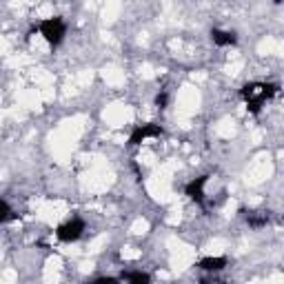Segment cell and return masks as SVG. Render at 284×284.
<instances>
[{
  "instance_id": "5",
  "label": "cell",
  "mask_w": 284,
  "mask_h": 284,
  "mask_svg": "<svg viewBox=\"0 0 284 284\" xmlns=\"http://www.w3.org/2000/svg\"><path fill=\"white\" fill-rule=\"evenodd\" d=\"M134 109L131 107H127V104H109L107 109H104V113H102V118H104V122H107L109 127H125V125H129L131 120H134Z\"/></svg>"
},
{
  "instance_id": "18",
  "label": "cell",
  "mask_w": 284,
  "mask_h": 284,
  "mask_svg": "<svg viewBox=\"0 0 284 284\" xmlns=\"http://www.w3.org/2000/svg\"><path fill=\"white\" fill-rule=\"evenodd\" d=\"M146 231H149V222H146L144 218H138L131 224V233H134V236H144Z\"/></svg>"
},
{
  "instance_id": "21",
  "label": "cell",
  "mask_w": 284,
  "mask_h": 284,
  "mask_svg": "<svg viewBox=\"0 0 284 284\" xmlns=\"http://www.w3.org/2000/svg\"><path fill=\"white\" fill-rule=\"evenodd\" d=\"M242 67H244V60L236 58L233 62H229V65H227V73H229V76H237V73L242 71Z\"/></svg>"
},
{
  "instance_id": "9",
  "label": "cell",
  "mask_w": 284,
  "mask_h": 284,
  "mask_svg": "<svg viewBox=\"0 0 284 284\" xmlns=\"http://www.w3.org/2000/svg\"><path fill=\"white\" fill-rule=\"evenodd\" d=\"M102 80L107 82L109 87H122L125 85V71L116 65H107L102 69Z\"/></svg>"
},
{
  "instance_id": "27",
  "label": "cell",
  "mask_w": 284,
  "mask_h": 284,
  "mask_svg": "<svg viewBox=\"0 0 284 284\" xmlns=\"http://www.w3.org/2000/svg\"><path fill=\"white\" fill-rule=\"evenodd\" d=\"M80 271L82 273H91V271H94V262H82L80 264Z\"/></svg>"
},
{
  "instance_id": "17",
  "label": "cell",
  "mask_w": 284,
  "mask_h": 284,
  "mask_svg": "<svg viewBox=\"0 0 284 284\" xmlns=\"http://www.w3.org/2000/svg\"><path fill=\"white\" fill-rule=\"evenodd\" d=\"M36 16L43 18V20H47V18H53V4L51 2H43L36 7Z\"/></svg>"
},
{
  "instance_id": "23",
  "label": "cell",
  "mask_w": 284,
  "mask_h": 284,
  "mask_svg": "<svg viewBox=\"0 0 284 284\" xmlns=\"http://www.w3.org/2000/svg\"><path fill=\"white\" fill-rule=\"evenodd\" d=\"M140 162L142 164H153L155 162V155L151 153V151H142V153H140Z\"/></svg>"
},
{
  "instance_id": "15",
  "label": "cell",
  "mask_w": 284,
  "mask_h": 284,
  "mask_svg": "<svg viewBox=\"0 0 284 284\" xmlns=\"http://www.w3.org/2000/svg\"><path fill=\"white\" fill-rule=\"evenodd\" d=\"M31 80L40 87H49V85H53V73H49L45 69H34L31 71Z\"/></svg>"
},
{
  "instance_id": "13",
  "label": "cell",
  "mask_w": 284,
  "mask_h": 284,
  "mask_svg": "<svg viewBox=\"0 0 284 284\" xmlns=\"http://www.w3.org/2000/svg\"><path fill=\"white\" fill-rule=\"evenodd\" d=\"M215 134L220 136V138H233L236 136V122L231 120V118H224V120H220L218 125H215Z\"/></svg>"
},
{
  "instance_id": "26",
  "label": "cell",
  "mask_w": 284,
  "mask_h": 284,
  "mask_svg": "<svg viewBox=\"0 0 284 284\" xmlns=\"http://www.w3.org/2000/svg\"><path fill=\"white\" fill-rule=\"evenodd\" d=\"M2 280L4 282H13V280H16V271H11V269H9V271H4Z\"/></svg>"
},
{
  "instance_id": "7",
  "label": "cell",
  "mask_w": 284,
  "mask_h": 284,
  "mask_svg": "<svg viewBox=\"0 0 284 284\" xmlns=\"http://www.w3.org/2000/svg\"><path fill=\"white\" fill-rule=\"evenodd\" d=\"M67 215V204L65 202H45L38 209V218L47 224H56L60 218Z\"/></svg>"
},
{
  "instance_id": "14",
  "label": "cell",
  "mask_w": 284,
  "mask_h": 284,
  "mask_svg": "<svg viewBox=\"0 0 284 284\" xmlns=\"http://www.w3.org/2000/svg\"><path fill=\"white\" fill-rule=\"evenodd\" d=\"M227 249H229L227 240H222V237H215V240H211V242L207 244L204 253H207V255H215V258H218V255H222Z\"/></svg>"
},
{
  "instance_id": "11",
  "label": "cell",
  "mask_w": 284,
  "mask_h": 284,
  "mask_svg": "<svg viewBox=\"0 0 284 284\" xmlns=\"http://www.w3.org/2000/svg\"><path fill=\"white\" fill-rule=\"evenodd\" d=\"M60 269H62V258L60 255H51L47 260V267H45V280L47 282H56L60 278Z\"/></svg>"
},
{
  "instance_id": "20",
  "label": "cell",
  "mask_w": 284,
  "mask_h": 284,
  "mask_svg": "<svg viewBox=\"0 0 284 284\" xmlns=\"http://www.w3.org/2000/svg\"><path fill=\"white\" fill-rule=\"evenodd\" d=\"M91 80H94V71H80V73L76 76V85H78V87L91 85Z\"/></svg>"
},
{
  "instance_id": "8",
  "label": "cell",
  "mask_w": 284,
  "mask_h": 284,
  "mask_svg": "<svg viewBox=\"0 0 284 284\" xmlns=\"http://www.w3.org/2000/svg\"><path fill=\"white\" fill-rule=\"evenodd\" d=\"M18 104L22 109H29V111H38V109H43L45 100H43L40 89H22L18 94Z\"/></svg>"
},
{
  "instance_id": "3",
  "label": "cell",
  "mask_w": 284,
  "mask_h": 284,
  "mask_svg": "<svg viewBox=\"0 0 284 284\" xmlns=\"http://www.w3.org/2000/svg\"><path fill=\"white\" fill-rule=\"evenodd\" d=\"M200 89L198 87H193V85H185L180 91H178V102H176V107H178V116H182V118H189V116H193L195 111H198V107H200Z\"/></svg>"
},
{
  "instance_id": "29",
  "label": "cell",
  "mask_w": 284,
  "mask_h": 284,
  "mask_svg": "<svg viewBox=\"0 0 284 284\" xmlns=\"http://www.w3.org/2000/svg\"><path fill=\"white\" fill-rule=\"evenodd\" d=\"M0 258H2V251H0Z\"/></svg>"
},
{
  "instance_id": "2",
  "label": "cell",
  "mask_w": 284,
  "mask_h": 284,
  "mask_svg": "<svg viewBox=\"0 0 284 284\" xmlns=\"http://www.w3.org/2000/svg\"><path fill=\"white\" fill-rule=\"evenodd\" d=\"M271 173H273L271 155L262 153V155H258V158L249 164V169H246V173H244V182H246V185H251V187H255V185H260V182L269 180Z\"/></svg>"
},
{
  "instance_id": "19",
  "label": "cell",
  "mask_w": 284,
  "mask_h": 284,
  "mask_svg": "<svg viewBox=\"0 0 284 284\" xmlns=\"http://www.w3.org/2000/svg\"><path fill=\"white\" fill-rule=\"evenodd\" d=\"M31 47H34V51H38V53H47L49 51V43L43 38V36L31 38Z\"/></svg>"
},
{
  "instance_id": "24",
  "label": "cell",
  "mask_w": 284,
  "mask_h": 284,
  "mask_svg": "<svg viewBox=\"0 0 284 284\" xmlns=\"http://www.w3.org/2000/svg\"><path fill=\"white\" fill-rule=\"evenodd\" d=\"M140 76H142V78H153V76H155L153 67H151V65H142V69H140Z\"/></svg>"
},
{
  "instance_id": "28",
  "label": "cell",
  "mask_w": 284,
  "mask_h": 284,
  "mask_svg": "<svg viewBox=\"0 0 284 284\" xmlns=\"http://www.w3.org/2000/svg\"><path fill=\"white\" fill-rule=\"evenodd\" d=\"M191 78H193V82H204V80H207V76H204V73H193Z\"/></svg>"
},
{
  "instance_id": "22",
  "label": "cell",
  "mask_w": 284,
  "mask_h": 284,
  "mask_svg": "<svg viewBox=\"0 0 284 284\" xmlns=\"http://www.w3.org/2000/svg\"><path fill=\"white\" fill-rule=\"evenodd\" d=\"M140 255H142V251L136 249V246H125V249H122V258L125 260H138Z\"/></svg>"
},
{
  "instance_id": "4",
  "label": "cell",
  "mask_w": 284,
  "mask_h": 284,
  "mask_svg": "<svg viewBox=\"0 0 284 284\" xmlns=\"http://www.w3.org/2000/svg\"><path fill=\"white\" fill-rule=\"evenodd\" d=\"M169 246H171V251H173V255H171L173 271H187L195 260V251L191 249V246L180 244V242H176V240H169Z\"/></svg>"
},
{
  "instance_id": "10",
  "label": "cell",
  "mask_w": 284,
  "mask_h": 284,
  "mask_svg": "<svg viewBox=\"0 0 284 284\" xmlns=\"http://www.w3.org/2000/svg\"><path fill=\"white\" fill-rule=\"evenodd\" d=\"M258 53L260 56H280L282 53V43L273 36H267L262 43L258 45Z\"/></svg>"
},
{
  "instance_id": "16",
  "label": "cell",
  "mask_w": 284,
  "mask_h": 284,
  "mask_svg": "<svg viewBox=\"0 0 284 284\" xmlns=\"http://www.w3.org/2000/svg\"><path fill=\"white\" fill-rule=\"evenodd\" d=\"M107 242H109V237L104 236V233H102V236H98V237H94V240L89 242V246H87V253H91V255L100 253V251L107 246Z\"/></svg>"
},
{
  "instance_id": "12",
  "label": "cell",
  "mask_w": 284,
  "mask_h": 284,
  "mask_svg": "<svg viewBox=\"0 0 284 284\" xmlns=\"http://www.w3.org/2000/svg\"><path fill=\"white\" fill-rule=\"evenodd\" d=\"M120 9H122V0H104V7H102V20L107 22V25H111V22L118 18Z\"/></svg>"
},
{
  "instance_id": "6",
  "label": "cell",
  "mask_w": 284,
  "mask_h": 284,
  "mask_svg": "<svg viewBox=\"0 0 284 284\" xmlns=\"http://www.w3.org/2000/svg\"><path fill=\"white\" fill-rule=\"evenodd\" d=\"M169 182L171 180H164V178L153 176L149 182H146V193H149L153 200H158V202H169V200H171V185H169Z\"/></svg>"
},
{
  "instance_id": "25",
  "label": "cell",
  "mask_w": 284,
  "mask_h": 284,
  "mask_svg": "<svg viewBox=\"0 0 284 284\" xmlns=\"http://www.w3.org/2000/svg\"><path fill=\"white\" fill-rule=\"evenodd\" d=\"M0 53H9V40L0 36Z\"/></svg>"
},
{
  "instance_id": "1",
  "label": "cell",
  "mask_w": 284,
  "mask_h": 284,
  "mask_svg": "<svg viewBox=\"0 0 284 284\" xmlns=\"http://www.w3.org/2000/svg\"><path fill=\"white\" fill-rule=\"evenodd\" d=\"M111 182H113V171L107 169V162L89 167V173L82 178L85 189L91 191V193H102V191H107L109 187H111Z\"/></svg>"
}]
</instances>
